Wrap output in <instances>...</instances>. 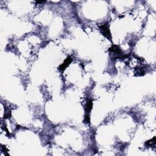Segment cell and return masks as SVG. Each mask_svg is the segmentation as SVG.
<instances>
[{
	"mask_svg": "<svg viewBox=\"0 0 156 156\" xmlns=\"http://www.w3.org/2000/svg\"><path fill=\"white\" fill-rule=\"evenodd\" d=\"M99 30L101 33V34L105 37V38H107L108 40H109L110 41H112V35H111V32L109 29V24L107 22L104 24H102L101 26H99Z\"/></svg>",
	"mask_w": 156,
	"mask_h": 156,
	"instance_id": "obj_1",
	"label": "cell"
},
{
	"mask_svg": "<svg viewBox=\"0 0 156 156\" xmlns=\"http://www.w3.org/2000/svg\"><path fill=\"white\" fill-rule=\"evenodd\" d=\"M108 51L112 53L118 55V57H116V58H121L122 59V58H124L127 57V55L122 54V51H121L120 47L118 45H116V44L112 45L110 48H109Z\"/></svg>",
	"mask_w": 156,
	"mask_h": 156,
	"instance_id": "obj_2",
	"label": "cell"
},
{
	"mask_svg": "<svg viewBox=\"0 0 156 156\" xmlns=\"http://www.w3.org/2000/svg\"><path fill=\"white\" fill-rule=\"evenodd\" d=\"M93 100L91 99H88L87 100V102L86 104L85 105V116H84V119H90V112L93 108Z\"/></svg>",
	"mask_w": 156,
	"mask_h": 156,
	"instance_id": "obj_3",
	"label": "cell"
},
{
	"mask_svg": "<svg viewBox=\"0 0 156 156\" xmlns=\"http://www.w3.org/2000/svg\"><path fill=\"white\" fill-rule=\"evenodd\" d=\"M73 59L72 57L71 56H68L66 57V58L64 60V62L58 66V69L61 71H63L64 70H65V69L71 64V63L72 62Z\"/></svg>",
	"mask_w": 156,
	"mask_h": 156,
	"instance_id": "obj_4",
	"label": "cell"
},
{
	"mask_svg": "<svg viewBox=\"0 0 156 156\" xmlns=\"http://www.w3.org/2000/svg\"><path fill=\"white\" fill-rule=\"evenodd\" d=\"M145 144L147 147H152V146H155V136H154L152 139L146 141Z\"/></svg>",
	"mask_w": 156,
	"mask_h": 156,
	"instance_id": "obj_5",
	"label": "cell"
}]
</instances>
